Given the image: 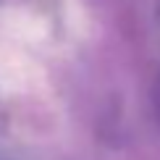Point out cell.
I'll list each match as a JSON object with an SVG mask.
<instances>
[{
  "mask_svg": "<svg viewBox=\"0 0 160 160\" xmlns=\"http://www.w3.org/2000/svg\"><path fill=\"white\" fill-rule=\"evenodd\" d=\"M3 26L16 39H39L45 34V24L37 16H32L29 11H21V8L5 11L3 13Z\"/></svg>",
  "mask_w": 160,
  "mask_h": 160,
  "instance_id": "obj_1",
  "label": "cell"
}]
</instances>
